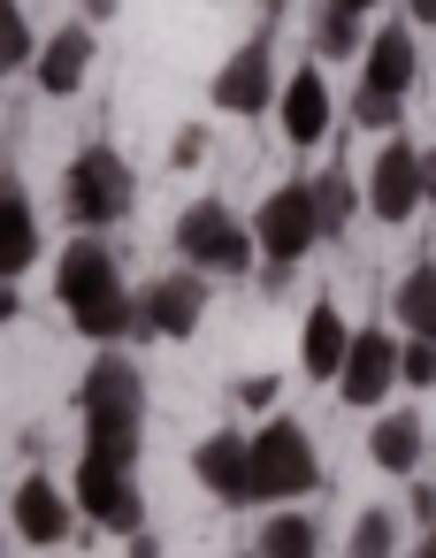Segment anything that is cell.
Masks as SVG:
<instances>
[{
	"mask_svg": "<svg viewBox=\"0 0 436 558\" xmlns=\"http://www.w3.org/2000/svg\"><path fill=\"white\" fill-rule=\"evenodd\" d=\"M77 413H85V451L108 466H138L146 444V383L123 352H100L77 383Z\"/></svg>",
	"mask_w": 436,
	"mask_h": 558,
	"instance_id": "7a4b0ae2",
	"label": "cell"
},
{
	"mask_svg": "<svg viewBox=\"0 0 436 558\" xmlns=\"http://www.w3.org/2000/svg\"><path fill=\"white\" fill-rule=\"evenodd\" d=\"M283 100V85H276V39H268V24L215 70V108L222 116H238V123H253V116H268Z\"/></svg>",
	"mask_w": 436,
	"mask_h": 558,
	"instance_id": "52a82bcc",
	"label": "cell"
},
{
	"mask_svg": "<svg viewBox=\"0 0 436 558\" xmlns=\"http://www.w3.org/2000/svg\"><path fill=\"white\" fill-rule=\"evenodd\" d=\"M39 260V207H32V192L9 177V192H0V276H24Z\"/></svg>",
	"mask_w": 436,
	"mask_h": 558,
	"instance_id": "ac0fdd59",
	"label": "cell"
},
{
	"mask_svg": "<svg viewBox=\"0 0 436 558\" xmlns=\"http://www.w3.org/2000/svg\"><path fill=\"white\" fill-rule=\"evenodd\" d=\"M421 444H428V436H421L413 413H383V421L367 428V459H375L383 474H413V466H421Z\"/></svg>",
	"mask_w": 436,
	"mask_h": 558,
	"instance_id": "d6986e66",
	"label": "cell"
},
{
	"mask_svg": "<svg viewBox=\"0 0 436 558\" xmlns=\"http://www.w3.org/2000/svg\"><path fill=\"white\" fill-rule=\"evenodd\" d=\"M344 9H360V16H367V9H383V0H344Z\"/></svg>",
	"mask_w": 436,
	"mask_h": 558,
	"instance_id": "e575fe53",
	"label": "cell"
},
{
	"mask_svg": "<svg viewBox=\"0 0 436 558\" xmlns=\"http://www.w3.org/2000/svg\"><path fill=\"white\" fill-rule=\"evenodd\" d=\"M398 116H405L398 100H383V93H367V85L352 93V123H360V131H398Z\"/></svg>",
	"mask_w": 436,
	"mask_h": 558,
	"instance_id": "4316f807",
	"label": "cell"
},
{
	"mask_svg": "<svg viewBox=\"0 0 436 558\" xmlns=\"http://www.w3.org/2000/svg\"><path fill=\"white\" fill-rule=\"evenodd\" d=\"M421 77V54H413V24H383L367 32V54H360V85L383 93V100H405Z\"/></svg>",
	"mask_w": 436,
	"mask_h": 558,
	"instance_id": "7c38bea8",
	"label": "cell"
},
{
	"mask_svg": "<svg viewBox=\"0 0 436 558\" xmlns=\"http://www.w3.org/2000/svg\"><path fill=\"white\" fill-rule=\"evenodd\" d=\"M169 154H177V169H192V161L207 154V131H199V123H192V131H177V146H169Z\"/></svg>",
	"mask_w": 436,
	"mask_h": 558,
	"instance_id": "f1b7e54d",
	"label": "cell"
},
{
	"mask_svg": "<svg viewBox=\"0 0 436 558\" xmlns=\"http://www.w3.org/2000/svg\"><path fill=\"white\" fill-rule=\"evenodd\" d=\"M9 512H16V535H24V543H39V550H55V543L77 527L70 497H62L47 474H24V482H16V497H9Z\"/></svg>",
	"mask_w": 436,
	"mask_h": 558,
	"instance_id": "9a60e30c",
	"label": "cell"
},
{
	"mask_svg": "<svg viewBox=\"0 0 436 558\" xmlns=\"http://www.w3.org/2000/svg\"><path fill=\"white\" fill-rule=\"evenodd\" d=\"M207 314V276L199 268H177V276H154L138 291V337H192Z\"/></svg>",
	"mask_w": 436,
	"mask_h": 558,
	"instance_id": "9c48e42d",
	"label": "cell"
},
{
	"mask_svg": "<svg viewBox=\"0 0 436 558\" xmlns=\"http://www.w3.org/2000/svg\"><path fill=\"white\" fill-rule=\"evenodd\" d=\"M344 360H352V329H344V314L322 299V306L306 314V329H299V367H306L314 383H337Z\"/></svg>",
	"mask_w": 436,
	"mask_h": 558,
	"instance_id": "e0dca14e",
	"label": "cell"
},
{
	"mask_svg": "<svg viewBox=\"0 0 436 558\" xmlns=\"http://www.w3.org/2000/svg\"><path fill=\"white\" fill-rule=\"evenodd\" d=\"M421 558H436V520H428V535H421Z\"/></svg>",
	"mask_w": 436,
	"mask_h": 558,
	"instance_id": "836d02e7",
	"label": "cell"
},
{
	"mask_svg": "<svg viewBox=\"0 0 436 558\" xmlns=\"http://www.w3.org/2000/svg\"><path fill=\"white\" fill-rule=\"evenodd\" d=\"M276 116H283V138H291V146H322V138H329V123H337V100H329V77H322V62H299V70L283 77V100H276Z\"/></svg>",
	"mask_w": 436,
	"mask_h": 558,
	"instance_id": "8fae6325",
	"label": "cell"
},
{
	"mask_svg": "<svg viewBox=\"0 0 436 558\" xmlns=\"http://www.w3.org/2000/svg\"><path fill=\"white\" fill-rule=\"evenodd\" d=\"M39 47H47V39L32 32V16L16 9V0H0V70H9V77H16V70H39Z\"/></svg>",
	"mask_w": 436,
	"mask_h": 558,
	"instance_id": "603a6c76",
	"label": "cell"
},
{
	"mask_svg": "<svg viewBox=\"0 0 436 558\" xmlns=\"http://www.w3.org/2000/svg\"><path fill=\"white\" fill-rule=\"evenodd\" d=\"M390 550H398V527H390V512H360V527H352L344 558H390Z\"/></svg>",
	"mask_w": 436,
	"mask_h": 558,
	"instance_id": "d4e9b609",
	"label": "cell"
},
{
	"mask_svg": "<svg viewBox=\"0 0 436 558\" xmlns=\"http://www.w3.org/2000/svg\"><path fill=\"white\" fill-rule=\"evenodd\" d=\"M367 207H375L383 222H405L413 207H428V192H421V146L383 138V154H375V169H367Z\"/></svg>",
	"mask_w": 436,
	"mask_h": 558,
	"instance_id": "30bf717a",
	"label": "cell"
},
{
	"mask_svg": "<svg viewBox=\"0 0 436 558\" xmlns=\"http://www.w3.org/2000/svg\"><path fill=\"white\" fill-rule=\"evenodd\" d=\"M352 54H367L360 9H344V0H322V16H314V62H352Z\"/></svg>",
	"mask_w": 436,
	"mask_h": 558,
	"instance_id": "44dd1931",
	"label": "cell"
},
{
	"mask_svg": "<svg viewBox=\"0 0 436 558\" xmlns=\"http://www.w3.org/2000/svg\"><path fill=\"white\" fill-rule=\"evenodd\" d=\"M131 558H161V543L154 535H131Z\"/></svg>",
	"mask_w": 436,
	"mask_h": 558,
	"instance_id": "d6a6232c",
	"label": "cell"
},
{
	"mask_svg": "<svg viewBox=\"0 0 436 558\" xmlns=\"http://www.w3.org/2000/svg\"><path fill=\"white\" fill-rule=\"evenodd\" d=\"M398 383L405 390H428L436 383V337H405L398 344Z\"/></svg>",
	"mask_w": 436,
	"mask_h": 558,
	"instance_id": "484cf974",
	"label": "cell"
},
{
	"mask_svg": "<svg viewBox=\"0 0 436 558\" xmlns=\"http://www.w3.org/2000/svg\"><path fill=\"white\" fill-rule=\"evenodd\" d=\"M253 238H261V260L276 268H299L314 245H322V215H314V184H276L253 215Z\"/></svg>",
	"mask_w": 436,
	"mask_h": 558,
	"instance_id": "8992f818",
	"label": "cell"
},
{
	"mask_svg": "<svg viewBox=\"0 0 436 558\" xmlns=\"http://www.w3.org/2000/svg\"><path fill=\"white\" fill-rule=\"evenodd\" d=\"M116 9H123V0H85V24H108Z\"/></svg>",
	"mask_w": 436,
	"mask_h": 558,
	"instance_id": "1f68e13d",
	"label": "cell"
},
{
	"mask_svg": "<svg viewBox=\"0 0 436 558\" xmlns=\"http://www.w3.org/2000/svg\"><path fill=\"white\" fill-rule=\"evenodd\" d=\"M131 199H138V177H131V161H123L116 146H85V154L62 169V207H70L77 230H108V222H123Z\"/></svg>",
	"mask_w": 436,
	"mask_h": 558,
	"instance_id": "3957f363",
	"label": "cell"
},
{
	"mask_svg": "<svg viewBox=\"0 0 436 558\" xmlns=\"http://www.w3.org/2000/svg\"><path fill=\"white\" fill-rule=\"evenodd\" d=\"M261 9H283V0H261Z\"/></svg>",
	"mask_w": 436,
	"mask_h": 558,
	"instance_id": "d590c367",
	"label": "cell"
},
{
	"mask_svg": "<svg viewBox=\"0 0 436 558\" xmlns=\"http://www.w3.org/2000/svg\"><path fill=\"white\" fill-rule=\"evenodd\" d=\"M390 314H398V329H405V337H436V260H413V268L398 276Z\"/></svg>",
	"mask_w": 436,
	"mask_h": 558,
	"instance_id": "ffe728a7",
	"label": "cell"
},
{
	"mask_svg": "<svg viewBox=\"0 0 436 558\" xmlns=\"http://www.w3.org/2000/svg\"><path fill=\"white\" fill-rule=\"evenodd\" d=\"M77 505L100 520V527H116V535H146V497H138V474L131 466H108V459H77Z\"/></svg>",
	"mask_w": 436,
	"mask_h": 558,
	"instance_id": "ba28073f",
	"label": "cell"
},
{
	"mask_svg": "<svg viewBox=\"0 0 436 558\" xmlns=\"http://www.w3.org/2000/svg\"><path fill=\"white\" fill-rule=\"evenodd\" d=\"M253 558H322V527L306 512H276V520H261V550Z\"/></svg>",
	"mask_w": 436,
	"mask_h": 558,
	"instance_id": "7402d4cb",
	"label": "cell"
},
{
	"mask_svg": "<svg viewBox=\"0 0 436 558\" xmlns=\"http://www.w3.org/2000/svg\"><path fill=\"white\" fill-rule=\"evenodd\" d=\"M390 383H398V337L390 329H352V360L337 375L344 405H383Z\"/></svg>",
	"mask_w": 436,
	"mask_h": 558,
	"instance_id": "4fadbf2b",
	"label": "cell"
},
{
	"mask_svg": "<svg viewBox=\"0 0 436 558\" xmlns=\"http://www.w3.org/2000/svg\"><path fill=\"white\" fill-rule=\"evenodd\" d=\"M192 474L222 497V505H253V436L238 428H215L199 451H192Z\"/></svg>",
	"mask_w": 436,
	"mask_h": 558,
	"instance_id": "5bb4252c",
	"label": "cell"
},
{
	"mask_svg": "<svg viewBox=\"0 0 436 558\" xmlns=\"http://www.w3.org/2000/svg\"><path fill=\"white\" fill-rule=\"evenodd\" d=\"M413 558H421V550H413Z\"/></svg>",
	"mask_w": 436,
	"mask_h": 558,
	"instance_id": "8d00e7d4",
	"label": "cell"
},
{
	"mask_svg": "<svg viewBox=\"0 0 436 558\" xmlns=\"http://www.w3.org/2000/svg\"><path fill=\"white\" fill-rule=\"evenodd\" d=\"M421 192H428V207H436V146H421Z\"/></svg>",
	"mask_w": 436,
	"mask_h": 558,
	"instance_id": "f546056e",
	"label": "cell"
},
{
	"mask_svg": "<svg viewBox=\"0 0 436 558\" xmlns=\"http://www.w3.org/2000/svg\"><path fill=\"white\" fill-rule=\"evenodd\" d=\"M55 291H62V314H70L93 344L138 337V299L123 291V268H116V253H108L93 230L70 238V253L55 260Z\"/></svg>",
	"mask_w": 436,
	"mask_h": 558,
	"instance_id": "6da1fadb",
	"label": "cell"
},
{
	"mask_svg": "<svg viewBox=\"0 0 436 558\" xmlns=\"http://www.w3.org/2000/svg\"><path fill=\"white\" fill-rule=\"evenodd\" d=\"M405 16H413L421 32H436V0H405Z\"/></svg>",
	"mask_w": 436,
	"mask_h": 558,
	"instance_id": "4dcf8cb0",
	"label": "cell"
},
{
	"mask_svg": "<svg viewBox=\"0 0 436 558\" xmlns=\"http://www.w3.org/2000/svg\"><path fill=\"white\" fill-rule=\"evenodd\" d=\"M238 405H253V413L276 405V375H245V383H238Z\"/></svg>",
	"mask_w": 436,
	"mask_h": 558,
	"instance_id": "83f0119b",
	"label": "cell"
},
{
	"mask_svg": "<svg viewBox=\"0 0 436 558\" xmlns=\"http://www.w3.org/2000/svg\"><path fill=\"white\" fill-rule=\"evenodd\" d=\"M177 253H184V268H199V276H245L253 253H261V238H253V222H238L222 199H192V207L177 215Z\"/></svg>",
	"mask_w": 436,
	"mask_h": 558,
	"instance_id": "277c9868",
	"label": "cell"
},
{
	"mask_svg": "<svg viewBox=\"0 0 436 558\" xmlns=\"http://www.w3.org/2000/svg\"><path fill=\"white\" fill-rule=\"evenodd\" d=\"M352 207H360V184H352L344 169H322V184H314V215H322V238H344V230H352Z\"/></svg>",
	"mask_w": 436,
	"mask_h": 558,
	"instance_id": "cb8c5ba5",
	"label": "cell"
},
{
	"mask_svg": "<svg viewBox=\"0 0 436 558\" xmlns=\"http://www.w3.org/2000/svg\"><path fill=\"white\" fill-rule=\"evenodd\" d=\"M93 54H100V39H93V24H62L47 47H39V93H55V100H70L85 77H93Z\"/></svg>",
	"mask_w": 436,
	"mask_h": 558,
	"instance_id": "2e32d148",
	"label": "cell"
},
{
	"mask_svg": "<svg viewBox=\"0 0 436 558\" xmlns=\"http://www.w3.org/2000/svg\"><path fill=\"white\" fill-rule=\"evenodd\" d=\"M306 489H322V459H314L306 428L299 421H268L253 436V497L283 505V497H306Z\"/></svg>",
	"mask_w": 436,
	"mask_h": 558,
	"instance_id": "5b68a950",
	"label": "cell"
}]
</instances>
